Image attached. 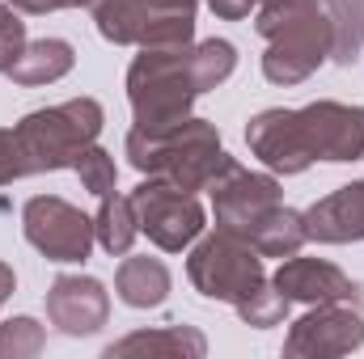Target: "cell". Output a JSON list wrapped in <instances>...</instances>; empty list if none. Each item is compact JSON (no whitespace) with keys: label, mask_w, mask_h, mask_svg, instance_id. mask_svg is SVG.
<instances>
[{"label":"cell","mask_w":364,"mask_h":359,"mask_svg":"<svg viewBox=\"0 0 364 359\" xmlns=\"http://www.w3.org/2000/svg\"><path fill=\"white\" fill-rule=\"evenodd\" d=\"M255 30L267 43L263 77L279 89L309 81L331 60V21L322 0H259Z\"/></svg>","instance_id":"3"},{"label":"cell","mask_w":364,"mask_h":359,"mask_svg":"<svg viewBox=\"0 0 364 359\" xmlns=\"http://www.w3.org/2000/svg\"><path fill=\"white\" fill-rule=\"evenodd\" d=\"M93 26L114 47H140L149 26V0H93Z\"/></svg>","instance_id":"18"},{"label":"cell","mask_w":364,"mask_h":359,"mask_svg":"<svg viewBox=\"0 0 364 359\" xmlns=\"http://www.w3.org/2000/svg\"><path fill=\"white\" fill-rule=\"evenodd\" d=\"M93 237H97V245H102L110 258L132 254V245H136V237H140V216H136L132 194H114V190H110V194L97 199Z\"/></svg>","instance_id":"17"},{"label":"cell","mask_w":364,"mask_h":359,"mask_svg":"<svg viewBox=\"0 0 364 359\" xmlns=\"http://www.w3.org/2000/svg\"><path fill=\"white\" fill-rule=\"evenodd\" d=\"M331 21V60L352 68L364 55V0H322Z\"/></svg>","instance_id":"19"},{"label":"cell","mask_w":364,"mask_h":359,"mask_svg":"<svg viewBox=\"0 0 364 359\" xmlns=\"http://www.w3.org/2000/svg\"><path fill=\"white\" fill-rule=\"evenodd\" d=\"M106 123V110L97 97H68L60 106H43L17 118V144L26 153V170L30 174H55V170H73L77 157L97 144Z\"/></svg>","instance_id":"4"},{"label":"cell","mask_w":364,"mask_h":359,"mask_svg":"<svg viewBox=\"0 0 364 359\" xmlns=\"http://www.w3.org/2000/svg\"><path fill=\"white\" fill-rule=\"evenodd\" d=\"M309 241V233H305V211H292V207H275L272 216L255 228V237H250V245L263 254V258H292V254H301V245Z\"/></svg>","instance_id":"20"},{"label":"cell","mask_w":364,"mask_h":359,"mask_svg":"<svg viewBox=\"0 0 364 359\" xmlns=\"http://www.w3.org/2000/svg\"><path fill=\"white\" fill-rule=\"evenodd\" d=\"M123 153H127L136 174L166 178L174 186H182V190H191V194L208 190L216 178H225L237 165V157L225 153L216 123L195 118V114H186L182 123H170L161 131L132 127L127 140H123Z\"/></svg>","instance_id":"2"},{"label":"cell","mask_w":364,"mask_h":359,"mask_svg":"<svg viewBox=\"0 0 364 359\" xmlns=\"http://www.w3.org/2000/svg\"><path fill=\"white\" fill-rule=\"evenodd\" d=\"M17 292V275H13V267L9 263H0V309L9 304V296Z\"/></svg>","instance_id":"28"},{"label":"cell","mask_w":364,"mask_h":359,"mask_svg":"<svg viewBox=\"0 0 364 359\" xmlns=\"http://www.w3.org/2000/svg\"><path fill=\"white\" fill-rule=\"evenodd\" d=\"M77 178H81V186L90 190V194H110L114 190V178H119V170H114V157L106 153V148H97V144H90L81 157H77Z\"/></svg>","instance_id":"24"},{"label":"cell","mask_w":364,"mask_h":359,"mask_svg":"<svg viewBox=\"0 0 364 359\" xmlns=\"http://www.w3.org/2000/svg\"><path fill=\"white\" fill-rule=\"evenodd\" d=\"M93 0H51V9H90Z\"/></svg>","instance_id":"29"},{"label":"cell","mask_w":364,"mask_h":359,"mask_svg":"<svg viewBox=\"0 0 364 359\" xmlns=\"http://www.w3.org/2000/svg\"><path fill=\"white\" fill-rule=\"evenodd\" d=\"M73 64H77V47H73L68 38H34V43L21 47V55L13 60V68H9L4 77H9L13 85L34 89V85H55V81H64V77L73 72Z\"/></svg>","instance_id":"15"},{"label":"cell","mask_w":364,"mask_h":359,"mask_svg":"<svg viewBox=\"0 0 364 359\" xmlns=\"http://www.w3.org/2000/svg\"><path fill=\"white\" fill-rule=\"evenodd\" d=\"M364 347V313L356 300H326L309 304L305 317L288 326L284 355L288 359H339Z\"/></svg>","instance_id":"9"},{"label":"cell","mask_w":364,"mask_h":359,"mask_svg":"<svg viewBox=\"0 0 364 359\" xmlns=\"http://www.w3.org/2000/svg\"><path fill=\"white\" fill-rule=\"evenodd\" d=\"M288 304H292V300L267 279L263 287H255V292L237 304V317H242L246 326H255V330H272V326H279V321L288 317Z\"/></svg>","instance_id":"23"},{"label":"cell","mask_w":364,"mask_h":359,"mask_svg":"<svg viewBox=\"0 0 364 359\" xmlns=\"http://www.w3.org/2000/svg\"><path fill=\"white\" fill-rule=\"evenodd\" d=\"M47 321L68 338H90L110 321V292L93 275H55L47 287Z\"/></svg>","instance_id":"11"},{"label":"cell","mask_w":364,"mask_h":359,"mask_svg":"<svg viewBox=\"0 0 364 359\" xmlns=\"http://www.w3.org/2000/svg\"><path fill=\"white\" fill-rule=\"evenodd\" d=\"M123 355H182V359H203L208 338L195 326H157V330H136L119 343L106 347V359Z\"/></svg>","instance_id":"16"},{"label":"cell","mask_w":364,"mask_h":359,"mask_svg":"<svg viewBox=\"0 0 364 359\" xmlns=\"http://www.w3.org/2000/svg\"><path fill=\"white\" fill-rule=\"evenodd\" d=\"M305 233L309 241H322V245L364 241V178L348 182L326 199H318L314 207H305Z\"/></svg>","instance_id":"13"},{"label":"cell","mask_w":364,"mask_h":359,"mask_svg":"<svg viewBox=\"0 0 364 359\" xmlns=\"http://www.w3.org/2000/svg\"><path fill=\"white\" fill-rule=\"evenodd\" d=\"M191 72H195L199 93L220 89V85L237 72V47H233L229 38H203V43H191Z\"/></svg>","instance_id":"21"},{"label":"cell","mask_w":364,"mask_h":359,"mask_svg":"<svg viewBox=\"0 0 364 359\" xmlns=\"http://www.w3.org/2000/svg\"><path fill=\"white\" fill-rule=\"evenodd\" d=\"M203 97L191 72V43L186 47H140V55L127 68V101L140 131H161L182 123Z\"/></svg>","instance_id":"5"},{"label":"cell","mask_w":364,"mask_h":359,"mask_svg":"<svg viewBox=\"0 0 364 359\" xmlns=\"http://www.w3.org/2000/svg\"><path fill=\"white\" fill-rule=\"evenodd\" d=\"M186 279L191 287L203 296V300H216V304H242L255 287L267 283V267H263V254L229 233V228H212L203 233L191 254H186Z\"/></svg>","instance_id":"6"},{"label":"cell","mask_w":364,"mask_h":359,"mask_svg":"<svg viewBox=\"0 0 364 359\" xmlns=\"http://www.w3.org/2000/svg\"><path fill=\"white\" fill-rule=\"evenodd\" d=\"M26 43H30V38H26V17L4 0V4H0V72L13 68V60L21 55Z\"/></svg>","instance_id":"25"},{"label":"cell","mask_w":364,"mask_h":359,"mask_svg":"<svg viewBox=\"0 0 364 359\" xmlns=\"http://www.w3.org/2000/svg\"><path fill=\"white\" fill-rule=\"evenodd\" d=\"M21 233L26 241L60 267H77L93 254V216H85L81 207H73L60 194H34L21 207Z\"/></svg>","instance_id":"8"},{"label":"cell","mask_w":364,"mask_h":359,"mask_svg":"<svg viewBox=\"0 0 364 359\" xmlns=\"http://www.w3.org/2000/svg\"><path fill=\"white\" fill-rule=\"evenodd\" d=\"M132 203L140 216V233L166 254L191 250L208 233V211H203L199 194H191L166 178H144L132 190Z\"/></svg>","instance_id":"7"},{"label":"cell","mask_w":364,"mask_h":359,"mask_svg":"<svg viewBox=\"0 0 364 359\" xmlns=\"http://www.w3.org/2000/svg\"><path fill=\"white\" fill-rule=\"evenodd\" d=\"M250 157H259L275 178L305 174L314 161L348 165L364 161V106L348 101H309L301 110H259L246 123Z\"/></svg>","instance_id":"1"},{"label":"cell","mask_w":364,"mask_h":359,"mask_svg":"<svg viewBox=\"0 0 364 359\" xmlns=\"http://www.w3.org/2000/svg\"><path fill=\"white\" fill-rule=\"evenodd\" d=\"M272 283L292 300V304H326V300H356L360 287L352 283L348 270H339L326 258H284L279 270L272 275Z\"/></svg>","instance_id":"12"},{"label":"cell","mask_w":364,"mask_h":359,"mask_svg":"<svg viewBox=\"0 0 364 359\" xmlns=\"http://www.w3.org/2000/svg\"><path fill=\"white\" fill-rule=\"evenodd\" d=\"M170 287H174L170 267L149 254H123V263L114 270V292L127 309H161Z\"/></svg>","instance_id":"14"},{"label":"cell","mask_w":364,"mask_h":359,"mask_svg":"<svg viewBox=\"0 0 364 359\" xmlns=\"http://www.w3.org/2000/svg\"><path fill=\"white\" fill-rule=\"evenodd\" d=\"M212 194V216H216V228H229L237 237H255V228L272 216L275 207H284V190L279 178L272 170L267 174H255L246 165H233L225 178H216L208 186Z\"/></svg>","instance_id":"10"},{"label":"cell","mask_w":364,"mask_h":359,"mask_svg":"<svg viewBox=\"0 0 364 359\" xmlns=\"http://www.w3.org/2000/svg\"><path fill=\"white\" fill-rule=\"evenodd\" d=\"M47 347V330L34 317H4L0 321V359H34Z\"/></svg>","instance_id":"22"},{"label":"cell","mask_w":364,"mask_h":359,"mask_svg":"<svg viewBox=\"0 0 364 359\" xmlns=\"http://www.w3.org/2000/svg\"><path fill=\"white\" fill-rule=\"evenodd\" d=\"M26 174H30V170H26V153H21V144H17V131H13V127H0V186L26 178Z\"/></svg>","instance_id":"26"},{"label":"cell","mask_w":364,"mask_h":359,"mask_svg":"<svg viewBox=\"0 0 364 359\" xmlns=\"http://www.w3.org/2000/svg\"><path fill=\"white\" fill-rule=\"evenodd\" d=\"M216 17H225V21H242V17H250L255 9H259V0H203Z\"/></svg>","instance_id":"27"}]
</instances>
